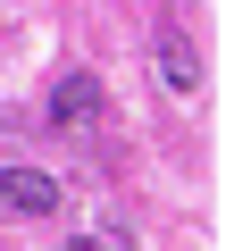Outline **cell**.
I'll return each instance as SVG.
<instances>
[{
  "mask_svg": "<svg viewBox=\"0 0 251 251\" xmlns=\"http://www.w3.org/2000/svg\"><path fill=\"white\" fill-rule=\"evenodd\" d=\"M59 176L42 168H0V218H59Z\"/></svg>",
  "mask_w": 251,
  "mask_h": 251,
  "instance_id": "6da1fadb",
  "label": "cell"
},
{
  "mask_svg": "<svg viewBox=\"0 0 251 251\" xmlns=\"http://www.w3.org/2000/svg\"><path fill=\"white\" fill-rule=\"evenodd\" d=\"M159 75H168V92H193V84H201V59L168 34V42H159Z\"/></svg>",
  "mask_w": 251,
  "mask_h": 251,
  "instance_id": "3957f363",
  "label": "cell"
},
{
  "mask_svg": "<svg viewBox=\"0 0 251 251\" xmlns=\"http://www.w3.org/2000/svg\"><path fill=\"white\" fill-rule=\"evenodd\" d=\"M59 251H100V243H59Z\"/></svg>",
  "mask_w": 251,
  "mask_h": 251,
  "instance_id": "277c9868",
  "label": "cell"
},
{
  "mask_svg": "<svg viewBox=\"0 0 251 251\" xmlns=\"http://www.w3.org/2000/svg\"><path fill=\"white\" fill-rule=\"evenodd\" d=\"M92 109H100V84H92V75H67V84L50 92V117H67V126H84Z\"/></svg>",
  "mask_w": 251,
  "mask_h": 251,
  "instance_id": "7a4b0ae2",
  "label": "cell"
}]
</instances>
